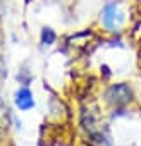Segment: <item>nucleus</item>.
Wrapping results in <instances>:
<instances>
[{"label":"nucleus","instance_id":"obj_1","mask_svg":"<svg viewBox=\"0 0 141 146\" xmlns=\"http://www.w3.org/2000/svg\"><path fill=\"white\" fill-rule=\"evenodd\" d=\"M132 96V91L127 84L120 83V84H114L107 90L105 93V100L110 105H126Z\"/></svg>","mask_w":141,"mask_h":146},{"label":"nucleus","instance_id":"obj_2","mask_svg":"<svg viewBox=\"0 0 141 146\" xmlns=\"http://www.w3.org/2000/svg\"><path fill=\"white\" fill-rule=\"evenodd\" d=\"M117 19H120V14L117 11V4L115 2H108L103 7V12H102V21H103L105 28L107 29H115Z\"/></svg>","mask_w":141,"mask_h":146},{"label":"nucleus","instance_id":"obj_3","mask_svg":"<svg viewBox=\"0 0 141 146\" xmlns=\"http://www.w3.org/2000/svg\"><path fill=\"white\" fill-rule=\"evenodd\" d=\"M14 102H16V105H17V108L19 110H31L33 107H35V98H33V95H31V91L28 90V88H21L17 93H16V98H14Z\"/></svg>","mask_w":141,"mask_h":146},{"label":"nucleus","instance_id":"obj_4","mask_svg":"<svg viewBox=\"0 0 141 146\" xmlns=\"http://www.w3.org/2000/svg\"><path fill=\"white\" fill-rule=\"evenodd\" d=\"M55 33L50 29V28H43V31H41V43L43 45H52L53 41H55Z\"/></svg>","mask_w":141,"mask_h":146},{"label":"nucleus","instance_id":"obj_5","mask_svg":"<svg viewBox=\"0 0 141 146\" xmlns=\"http://www.w3.org/2000/svg\"><path fill=\"white\" fill-rule=\"evenodd\" d=\"M4 113H5V103L2 102V98H0V120H2Z\"/></svg>","mask_w":141,"mask_h":146},{"label":"nucleus","instance_id":"obj_6","mask_svg":"<svg viewBox=\"0 0 141 146\" xmlns=\"http://www.w3.org/2000/svg\"><path fill=\"white\" fill-rule=\"evenodd\" d=\"M26 2H29V0H26Z\"/></svg>","mask_w":141,"mask_h":146}]
</instances>
